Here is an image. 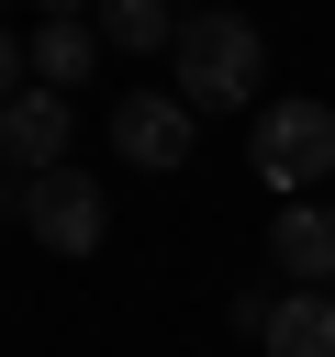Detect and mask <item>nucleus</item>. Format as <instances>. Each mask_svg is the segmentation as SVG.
Segmentation results:
<instances>
[{"label": "nucleus", "instance_id": "1", "mask_svg": "<svg viewBox=\"0 0 335 357\" xmlns=\"http://www.w3.org/2000/svg\"><path fill=\"white\" fill-rule=\"evenodd\" d=\"M168 67H179V100L190 112H246L268 89V33L246 11H190L179 45H168Z\"/></svg>", "mask_w": 335, "mask_h": 357}, {"label": "nucleus", "instance_id": "2", "mask_svg": "<svg viewBox=\"0 0 335 357\" xmlns=\"http://www.w3.org/2000/svg\"><path fill=\"white\" fill-rule=\"evenodd\" d=\"M246 167L268 178V201H324V178H335V100H313V89L257 100V123H246Z\"/></svg>", "mask_w": 335, "mask_h": 357}, {"label": "nucleus", "instance_id": "3", "mask_svg": "<svg viewBox=\"0 0 335 357\" xmlns=\"http://www.w3.org/2000/svg\"><path fill=\"white\" fill-rule=\"evenodd\" d=\"M22 234H34L45 257H100V234H112V190L78 178V167H45V178L22 190Z\"/></svg>", "mask_w": 335, "mask_h": 357}, {"label": "nucleus", "instance_id": "4", "mask_svg": "<svg viewBox=\"0 0 335 357\" xmlns=\"http://www.w3.org/2000/svg\"><path fill=\"white\" fill-rule=\"evenodd\" d=\"M190 145H201V112H190L179 89H123V100H112V156H123V167L168 178V167H190Z\"/></svg>", "mask_w": 335, "mask_h": 357}, {"label": "nucleus", "instance_id": "5", "mask_svg": "<svg viewBox=\"0 0 335 357\" xmlns=\"http://www.w3.org/2000/svg\"><path fill=\"white\" fill-rule=\"evenodd\" d=\"M67 134H78V100H67V89H22V100H0V167L45 178V167H67Z\"/></svg>", "mask_w": 335, "mask_h": 357}, {"label": "nucleus", "instance_id": "6", "mask_svg": "<svg viewBox=\"0 0 335 357\" xmlns=\"http://www.w3.org/2000/svg\"><path fill=\"white\" fill-rule=\"evenodd\" d=\"M268 268H279V290H335V201H279Z\"/></svg>", "mask_w": 335, "mask_h": 357}, {"label": "nucleus", "instance_id": "7", "mask_svg": "<svg viewBox=\"0 0 335 357\" xmlns=\"http://www.w3.org/2000/svg\"><path fill=\"white\" fill-rule=\"evenodd\" d=\"M34 89H89L100 78V22H34Z\"/></svg>", "mask_w": 335, "mask_h": 357}, {"label": "nucleus", "instance_id": "8", "mask_svg": "<svg viewBox=\"0 0 335 357\" xmlns=\"http://www.w3.org/2000/svg\"><path fill=\"white\" fill-rule=\"evenodd\" d=\"M257 346L268 357H335V290H279Z\"/></svg>", "mask_w": 335, "mask_h": 357}, {"label": "nucleus", "instance_id": "9", "mask_svg": "<svg viewBox=\"0 0 335 357\" xmlns=\"http://www.w3.org/2000/svg\"><path fill=\"white\" fill-rule=\"evenodd\" d=\"M89 22H100L112 56H168V45H179V11H168V0H100Z\"/></svg>", "mask_w": 335, "mask_h": 357}, {"label": "nucleus", "instance_id": "10", "mask_svg": "<svg viewBox=\"0 0 335 357\" xmlns=\"http://www.w3.org/2000/svg\"><path fill=\"white\" fill-rule=\"evenodd\" d=\"M22 89H34V56H22L11 33H0V100H22Z\"/></svg>", "mask_w": 335, "mask_h": 357}, {"label": "nucleus", "instance_id": "11", "mask_svg": "<svg viewBox=\"0 0 335 357\" xmlns=\"http://www.w3.org/2000/svg\"><path fill=\"white\" fill-rule=\"evenodd\" d=\"M89 11H100V0H45V22H89Z\"/></svg>", "mask_w": 335, "mask_h": 357}, {"label": "nucleus", "instance_id": "12", "mask_svg": "<svg viewBox=\"0 0 335 357\" xmlns=\"http://www.w3.org/2000/svg\"><path fill=\"white\" fill-rule=\"evenodd\" d=\"M168 11H179V22H190V11H223V0H168Z\"/></svg>", "mask_w": 335, "mask_h": 357}]
</instances>
